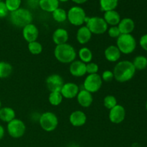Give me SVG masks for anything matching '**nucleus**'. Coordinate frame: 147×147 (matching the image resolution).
I'll return each mask as SVG.
<instances>
[{
  "label": "nucleus",
  "mask_w": 147,
  "mask_h": 147,
  "mask_svg": "<svg viewBox=\"0 0 147 147\" xmlns=\"http://www.w3.org/2000/svg\"><path fill=\"white\" fill-rule=\"evenodd\" d=\"M92 33L86 26H82L76 33V40L80 44L85 45L88 42L92 37Z\"/></svg>",
  "instance_id": "aec40b11"
},
{
  "label": "nucleus",
  "mask_w": 147,
  "mask_h": 147,
  "mask_svg": "<svg viewBox=\"0 0 147 147\" xmlns=\"http://www.w3.org/2000/svg\"><path fill=\"white\" fill-rule=\"evenodd\" d=\"M86 27L88 28L92 34H104L108 30V24L104 19L100 17H87L86 20Z\"/></svg>",
  "instance_id": "39448f33"
},
{
  "label": "nucleus",
  "mask_w": 147,
  "mask_h": 147,
  "mask_svg": "<svg viewBox=\"0 0 147 147\" xmlns=\"http://www.w3.org/2000/svg\"><path fill=\"white\" fill-rule=\"evenodd\" d=\"M146 58H147V56H146Z\"/></svg>",
  "instance_id": "a18cd8bd"
},
{
  "label": "nucleus",
  "mask_w": 147,
  "mask_h": 147,
  "mask_svg": "<svg viewBox=\"0 0 147 147\" xmlns=\"http://www.w3.org/2000/svg\"><path fill=\"white\" fill-rule=\"evenodd\" d=\"M76 98H77L78 104L83 108L90 107L93 101L92 93L87 91L85 89L80 90V91L78 93Z\"/></svg>",
  "instance_id": "dca6fc26"
},
{
  "label": "nucleus",
  "mask_w": 147,
  "mask_h": 147,
  "mask_svg": "<svg viewBox=\"0 0 147 147\" xmlns=\"http://www.w3.org/2000/svg\"><path fill=\"white\" fill-rule=\"evenodd\" d=\"M45 83L47 89L50 92H60L64 85L63 78L58 74H53L49 76L46 79Z\"/></svg>",
  "instance_id": "9b49d317"
},
{
  "label": "nucleus",
  "mask_w": 147,
  "mask_h": 147,
  "mask_svg": "<svg viewBox=\"0 0 147 147\" xmlns=\"http://www.w3.org/2000/svg\"><path fill=\"white\" fill-rule=\"evenodd\" d=\"M118 27L121 34H131L135 28V23L132 19L126 17L121 20Z\"/></svg>",
  "instance_id": "6ab92c4d"
},
{
  "label": "nucleus",
  "mask_w": 147,
  "mask_h": 147,
  "mask_svg": "<svg viewBox=\"0 0 147 147\" xmlns=\"http://www.w3.org/2000/svg\"><path fill=\"white\" fill-rule=\"evenodd\" d=\"M109 120L115 124L123 122L126 118V109L121 105L117 104L115 107L109 110Z\"/></svg>",
  "instance_id": "9d476101"
},
{
  "label": "nucleus",
  "mask_w": 147,
  "mask_h": 147,
  "mask_svg": "<svg viewBox=\"0 0 147 147\" xmlns=\"http://www.w3.org/2000/svg\"><path fill=\"white\" fill-rule=\"evenodd\" d=\"M58 0H40L39 7L43 11L53 13L59 7Z\"/></svg>",
  "instance_id": "4be33fe9"
},
{
  "label": "nucleus",
  "mask_w": 147,
  "mask_h": 147,
  "mask_svg": "<svg viewBox=\"0 0 147 147\" xmlns=\"http://www.w3.org/2000/svg\"><path fill=\"white\" fill-rule=\"evenodd\" d=\"M4 2L9 11L11 12L20 8L22 0H5Z\"/></svg>",
  "instance_id": "2f4dec72"
},
{
  "label": "nucleus",
  "mask_w": 147,
  "mask_h": 147,
  "mask_svg": "<svg viewBox=\"0 0 147 147\" xmlns=\"http://www.w3.org/2000/svg\"><path fill=\"white\" fill-rule=\"evenodd\" d=\"M117 99L114 96L108 95L103 99V105L109 110H111L117 105Z\"/></svg>",
  "instance_id": "7c9ffc66"
},
{
  "label": "nucleus",
  "mask_w": 147,
  "mask_h": 147,
  "mask_svg": "<svg viewBox=\"0 0 147 147\" xmlns=\"http://www.w3.org/2000/svg\"><path fill=\"white\" fill-rule=\"evenodd\" d=\"M132 63L136 70H144L147 67V58L144 55H138L134 59Z\"/></svg>",
  "instance_id": "bb28decb"
},
{
  "label": "nucleus",
  "mask_w": 147,
  "mask_h": 147,
  "mask_svg": "<svg viewBox=\"0 0 147 147\" xmlns=\"http://www.w3.org/2000/svg\"><path fill=\"white\" fill-rule=\"evenodd\" d=\"M102 85L103 80L100 75L98 73L88 74L83 83V89L90 92V93H94L100 90Z\"/></svg>",
  "instance_id": "1a4fd4ad"
},
{
  "label": "nucleus",
  "mask_w": 147,
  "mask_h": 147,
  "mask_svg": "<svg viewBox=\"0 0 147 147\" xmlns=\"http://www.w3.org/2000/svg\"><path fill=\"white\" fill-rule=\"evenodd\" d=\"M9 10L4 1H0V18H4L8 15Z\"/></svg>",
  "instance_id": "c9c22d12"
},
{
  "label": "nucleus",
  "mask_w": 147,
  "mask_h": 147,
  "mask_svg": "<svg viewBox=\"0 0 147 147\" xmlns=\"http://www.w3.org/2000/svg\"><path fill=\"white\" fill-rule=\"evenodd\" d=\"M100 7L101 11H107L115 10L119 4V0H100Z\"/></svg>",
  "instance_id": "393cba45"
},
{
  "label": "nucleus",
  "mask_w": 147,
  "mask_h": 147,
  "mask_svg": "<svg viewBox=\"0 0 147 147\" xmlns=\"http://www.w3.org/2000/svg\"><path fill=\"white\" fill-rule=\"evenodd\" d=\"M4 129L1 125H0V140L3 139L4 136Z\"/></svg>",
  "instance_id": "58836bf2"
},
{
  "label": "nucleus",
  "mask_w": 147,
  "mask_h": 147,
  "mask_svg": "<svg viewBox=\"0 0 147 147\" xmlns=\"http://www.w3.org/2000/svg\"><path fill=\"white\" fill-rule=\"evenodd\" d=\"M78 56L80 57V60L83 63H87L92 62L93 60V53L88 47H83L79 50Z\"/></svg>",
  "instance_id": "b1692460"
},
{
  "label": "nucleus",
  "mask_w": 147,
  "mask_h": 147,
  "mask_svg": "<svg viewBox=\"0 0 147 147\" xmlns=\"http://www.w3.org/2000/svg\"><path fill=\"white\" fill-rule=\"evenodd\" d=\"M39 123L43 130L47 132H51L55 130L58 126V119L54 113L47 111L40 115Z\"/></svg>",
  "instance_id": "423d86ee"
},
{
  "label": "nucleus",
  "mask_w": 147,
  "mask_h": 147,
  "mask_svg": "<svg viewBox=\"0 0 147 147\" xmlns=\"http://www.w3.org/2000/svg\"><path fill=\"white\" fill-rule=\"evenodd\" d=\"M108 31V34L112 38H116L117 39L119 36L121 35V32L119 31V29L118 27V26H111Z\"/></svg>",
  "instance_id": "72a5a7b5"
},
{
  "label": "nucleus",
  "mask_w": 147,
  "mask_h": 147,
  "mask_svg": "<svg viewBox=\"0 0 147 147\" xmlns=\"http://www.w3.org/2000/svg\"><path fill=\"white\" fill-rule=\"evenodd\" d=\"M136 70L132 62L129 60H122L116 63L113 68L114 79L119 83L129 81L134 78Z\"/></svg>",
  "instance_id": "f257e3e1"
},
{
  "label": "nucleus",
  "mask_w": 147,
  "mask_h": 147,
  "mask_svg": "<svg viewBox=\"0 0 147 147\" xmlns=\"http://www.w3.org/2000/svg\"><path fill=\"white\" fill-rule=\"evenodd\" d=\"M63 97L60 92H50L48 100L52 106H57L61 104Z\"/></svg>",
  "instance_id": "c85d7f7f"
},
{
  "label": "nucleus",
  "mask_w": 147,
  "mask_h": 147,
  "mask_svg": "<svg viewBox=\"0 0 147 147\" xmlns=\"http://www.w3.org/2000/svg\"><path fill=\"white\" fill-rule=\"evenodd\" d=\"M70 74L74 77H83L86 74V64L80 60H74L69 67Z\"/></svg>",
  "instance_id": "2eb2a0df"
},
{
  "label": "nucleus",
  "mask_w": 147,
  "mask_h": 147,
  "mask_svg": "<svg viewBox=\"0 0 147 147\" xmlns=\"http://www.w3.org/2000/svg\"><path fill=\"white\" fill-rule=\"evenodd\" d=\"M2 1V0H0V1Z\"/></svg>",
  "instance_id": "c03bdc74"
},
{
  "label": "nucleus",
  "mask_w": 147,
  "mask_h": 147,
  "mask_svg": "<svg viewBox=\"0 0 147 147\" xmlns=\"http://www.w3.org/2000/svg\"><path fill=\"white\" fill-rule=\"evenodd\" d=\"M69 121L72 126L74 127H80L86 124L87 121V116L82 111H75L70 113Z\"/></svg>",
  "instance_id": "4468645a"
},
{
  "label": "nucleus",
  "mask_w": 147,
  "mask_h": 147,
  "mask_svg": "<svg viewBox=\"0 0 147 147\" xmlns=\"http://www.w3.org/2000/svg\"><path fill=\"white\" fill-rule=\"evenodd\" d=\"M27 47H28L30 53L31 54L34 55H40L42 52V45L41 43H40L37 41L29 42Z\"/></svg>",
  "instance_id": "c756f323"
},
{
  "label": "nucleus",
  "mask_w": 147,
  "mask_h": 147,
  "mask_svg": "<svg viewBox=\"0 0 147 147\" xmlns=\"http://www.w3.org/2000/svg\"><path fill=\"white\" fill-rule=\"evenodd\" d=\"M54 55L56 60L60 63L63 64H70L76 60L77 53L71 45L65 43L56 45L54 50Z\"/></svg>",
  "instance_id": "f03ea898"
},
{
  "label": "nucleus",
  "mask_w": 147,
  "mask_h": 147,
  "mask_svg": "<svg viewBox=\"0 0 147 147\" xmlns=\"http://www.w3.org/2000/svg\"><path fill=\"white\" fill-rule=\"evenodd\" d=\"M59 1V2H66V1H69V0H58Z\"/></svg>",
  "instance_id": "a19ab883"
},
{
  "label": "nucleus",
  "mask_w": 147,
  "mask_h": 147,
  "mask_svg": "<svg viewBox=\"0 0 147 147\" xmlns=\"http://www.w3.org/2000/svg\"><path fill=\"white\" fill-rule=\"evenodd\" d=\"M67 14V19L69 22L74 26H81L86 22L87 17L85 10L82 7L75 6L71 7Z\"/></svg>",
  "instance_id": "0eeeda50"
},
{
  "label": "nucleus",
  "mask_w": 147,
  "mask_h": 147,
  "mask_svg": "<svg viewBox=\"0 0 147 147\" xmlns=\"http://www.w3.org/2000/svg\"><path fill=\"white\" fill-rule=\"evenodd\" d=\"M52 14H53V18L57 22H64L67 19V11L64 9L60 8V7L55 10L52 13Z\"/></svg>",
  "instance_id": "cd10ccee"
},
{
  "label": "nucleus",
  "mask_w": 147,
  "mask_h": 147,
  "mask_svg": "<svg viewBox=\"0 0 147 147\" xmlns=\"http://www.w3.org/2000/svg\"><path fill=\"white\" fill-rule=\"evenodd\" d=\"M1 100H0V109H1Z\"/></svg>",
  "instance_id": "79ce46f5"
},
{
  "label": "nucleus",
  "mask_w": 147,
  "mask_h": 147,
  "mask_svg": "<svg viewBox=\"0 0 147 147\" xmlns=\"http://www.w3.org/2000/svg\"><path fill=\"white\" fill-rule=\"evenodd\" d=\"M101 78L103 81L105 82H111L113 80L114 78V76H113V73L111 70H105L103 73H102Z\"/></svg>",
  "instance_id": "f704fd0d"
},
{
  "label": "nucleus",
  "mask_w": 147,
  "mask_h": 147,
  "mask_svg": "<svg viewBox=\"0 0 147 147\" xmlns=\"http://www.w3.org/2000/svg\"><path fill=\"white\" fill-rule=\"evenodd\" d=\"M80 91L79 86L74 83H64L60 93L63 98L66 99H73L76 98L78 93Z\"/></svg>",
  "instance_id": "ddd939ff"
},
{
  "label": "nucleus",
  "mask_w": 147,
  "mask_h": 147,
  "mask_svg": "<svg viewBox=\"0 0 147 147\" xmlns=\"http://www.w3.org/2000/svg\"><path fill=\"white\" fill-rule=\"evenodd\" d=\"M103 19L107 23L108 25L118 26L121 21V16L116 10H111L104 12Z\"/></svg>",
  "instance_id": "412c9836"
},
{
  "label": "nucleus",
  "mask_w": 147,
  "mask_h": 147,
  "mask_svg": "<svg viewBox=\"0 0 147 147\" xmlns=\"http://www.w3.org/2000/svg\"><path fill=\"white\" fill-rule=\"evenodd\" d=\"M72 1H73V2L76 3V4H84V3H86L88 0H72Z\"/></svg>",
  "instance_id": "ea45409f"
},
{
  "label": "nucleus",
  "mask_w": 147,
  "mask_h": 147,
  "mask_svg": "<svg viewBox=\"0 0 147 147\" xmlns=\"http://www.w3.org/2000/svg\"><path fill=\"white\" fill-rule=\"evenodd\" d=\"M99 70V67L98 64L96 63H93L90 62L86 64V73L88 74H95V73H98Z\"/></svg>",
  "instance_id": "473e14b6"
},
{
  "label": "nucleus",
  "mask_w": 147,
  "mask_h": 147,
  "mask_svg": "<svg viewBox=\"0 0 147 147\" xmlns=\"http://www.w3.org/2000/svg\"><path fill=\"white\" fill-rule=\"evenodd\" d=\"M146 110H147V100H146Z\"/></svg>",
  "instance_id": "37998d69"
},
{
  "label": "nucleus",
  "mask_w": 147,
  "mask_h": 147,
  "mask_svg": "<svg viewBox=\"0 0 147 147\" xmlns=\"http://www.w3.org/2000/svg\"><path fill=\"white\" fill-rule=\"evenodd\" d=\"M33 16L31 11L26 8H20L10 12L9 21L11 24L17 27L23 28L26 25L31 24Z\"/></svg>",
  "instance_id": "7ed1b4c3"
},
{
  "label": "nucleus",
  "mask_w": 147,
  "mask_h": 147,
  "mask_svg": "<svg viewBox=\"0 0 147 147\" xmlns=\"http://www.w3.org/2000/svg\"><path fill=\"white\" fill-rule=\"evenodd\" d=\"M22 36L27 42L37 41L39 37V30L37 26L31 23L22 28Z\"/></svg>",
  "instance_id": "f8f14e48"
},
{
  "label": "nucleus",
  "mask_w": 147,
  "mask_h": 147,
  "mask_svg": "<svg viewBox=\"0 0 147 147\" xmlns=\"http://www.w3.org/2000/svg\"><path fill=\"white\" fill-rule=\"evenodd\" d=\"M26 126L24 122L19 119H14L7 123V132L11 137L20 139L24 136Z\"/></svg>",
  "instance_id": "6e6552de"
},
{
  "label": "nucleus",
  "mask_w": 147,
  "mask_h": 147,
  "mask_svg": "<svg viewBox=\"0 0 147 147\" xmlns=\"http://www.w3.org/2000/svg\"><path fill=\"white\" fill-rule=\"evenodd\" d=\"M69 39L68 32L64 28H57L53 34V40L56 45L67 43Z\"/></svg>",
  "instance_id": "f3484780"
},
{
  "label": "nucleus",
  "mask_w": 147,
  "mask_h": 147,
  "mask_svg": "<svg viewBox=\"0 0 147 147\" xmlns=\"http://www.w3.org/2000/svg\"><path fill=\"white\" fill-rule=\"evenodd\" d=\"M15 111L10 107H3L0 109V120L8 123L15 119Z\"/></svg>",
  "instance_id": "5701e85b"
},
{
  "label": "nucleus",
  "mask_w": 147,
  "mask_h": 147,
  "mask_svg": "<svg viewBox=\"0 0 147 147\" xmlns=\"http://www.w3.org/2000/svg\"><path fill=\"white\" fill-rule=\"evenodd\" d=\"M12 66L7 62H0V78H8L12 73Z\"/></svg>",
  "instance_id": "a878e982"
},
{
  "label": "nucleus",
  "mask_w": 147,
  "mask_h": 147,
  "mask_svg": "<svg viewBox=\"0 0 147 147\" xmlns=\"http://www.w3.org/2000/svg\"><path fill=\"white\" fill-rule=\"evenodd\" d=\"M120 50L116 45H110L104 51L105 58L111 63H116L120 59L121 57Z\"/></svg>",
  "instance_id": "a211bd4d"
},
{
  "label": "nucleus",
  "mask_w": 147,
  "mask_h": 147,
  "mask_svg": "<svg viewBox=\"0 0 147 147\" xmlns=\"http://www.w3.org/2000/svg\"><path fill=\"white\" fill-rule=\"evenodd\" d=\"M27 6L31 9H36L39 7L40 0H26Z\"/></svg>",
  "instance_id": "4c0bfd02"
},
{
  "label": "nucleus",
  "mask_w": 147,
  "mask_h": 147,
  "mask_svg": "<svg viewBox=\"0 0 147 147\" xmlns=\"http://www.w3.org/2000/svg\"><path fill=\"white\" fill-rule=\"evenodd\" d=\"M139 44L142 48L145 51H147V34H144L142 36L139 40Z\"/></svg>",
  "instance_id": "e433bc0d"
},
{
  "label": "nucleus",
  "mask_w": 147,
  "mask_h": 147,
  "mask_svg": "<svg viewBox=\"0 0 147 147\" xmlns=\"http://www.w3.org/2000/svg\"><path fill=\"white\" fill-rule=\"evenodd\" d=\"M116 46L121 53L129 55L133 53L136 47V41L131 34H121L116 40Z\"/></svg>",
  "instance_id": "20e7f679"
}]
</instances>
